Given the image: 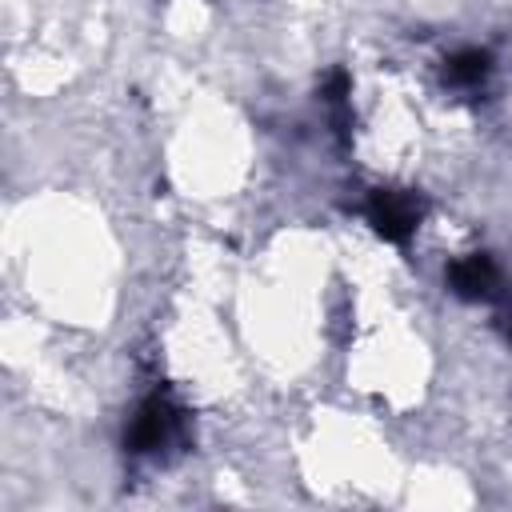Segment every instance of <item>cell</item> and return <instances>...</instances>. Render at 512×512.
I'll return each mask as SVG.
<instances>
[{
	"mask_svg": "<svg viewBox=\"0 0 512 512\" xmlns=\"http://www.w3.org/2000/svg\"><path fill=\"white\" fill-rule=\"evenodd\" d=\"M192 412L180 400V392L168 380H152L120 432V448L132 464H148V468H168L176 464L188 448H192Z\"/></svg>",
	"mask_w": 512,
	"mask_h": 512,
	"instance_id": "obj_1",
	"label": "cell"
},
{
	"mask_svg": "<svg viewBox=\"0 0 512 512\" xmlns=\"http://www.w3.org/2000/svg\"><path fill=\"white\" fill-rule=\"evenodd\" d=\"M368 228L396 244V248H408L412 236L420 232L424 216H428V200L416 192V188H400V184H380V188H368L364 204H360Z\"/></svg>",
	"mask_w": 512,
	"mask_h": 512,
	"instance_id": "obj_2",
	"label": "cell"
},
{
	"mask_svg": "<svg viewBox=\"0 0 512 512\" xmlns=\"http://www.w3.org/2000/svg\"><path fill=\"white\" fill-rule=\"evenodd\" d=\"M444 288L464 304H500L508 296V276L492 252H460L444 264Z\"/></svg>",
	"mask_w": 512,
	"mask_h": 512,
	"instance_id": "obj_3",
	"label": "cell"
},
{
	"mask_svg": "<svg viewBox=\"0 0 512 512\" xmlns=\"http://www.w3.org/2000/svg\"><path fill=\"white\" fill-rule=\"evenodd\" d=\"M492 76H496V56L480 44H456L452 52L440 56V88L452 92L456 100L488 96Z\"/></svg>",
	"mask_w": 512,
	"mask_h": 512,
	"instance_id": "obj_4",
	"label": "cell"
},
{
	"mask_svg": "<svg viewBox=\"0 0 512 512\" xmlns=\"http://www.w3.org/2000/svg\"><path fill=\"white\" fill-rule=\"evenodd\" d=\"M352 80L344 68H328V76L320 80V104L328 108V120H332V132L336 136H348L352 128Z\"/></svg>",
	"mask_w": 512,
	"mask_h": 512,
	"instance_id": "obj_5",
	"label": "cell"
},
{
	"mask_svg": "<svg viewBox=\"0 0 512 512\" xmlns=\"http://www.w3.org/2000/svg\"><path fill=\"white\" fill-rule=\"evenodd\" d=\"M508 340H512V316H508Z\"/></svg>",
	"mask_w": 512,
	"mask_h": 512,
	"instance_id": "obj_6",
	"label": "cell"
}]
</instances>
